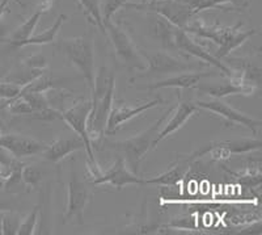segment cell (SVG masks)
<instances>
[{"instance_id": "cell-1", "label": "cell", "mask_w": 262, "mask_h": 235, "mask_svg": "<svg viewBox=\"0 0 262 235\" xmlns=\"http://www.w3.org/2000/svg\"><path fill=\"white\" fill-rule=\"evenodd\" d=\"M116 92V74L106 66H101L95 74L91 89V112L86 122L88 134L92 141L104 138Z\"/></svg>"}, {"instance_id": "cell-2", "label": "cell", "mask_w": 262, "mask_h": 235, "mask_svg": "<svg viewBox=\"0 0 262 235\" xmlns=\"http://www.w3.org/2000/svg\"><path fill=\"white\" fill-rule=\"evenodd\" d=\"M243 24L237 23L233 27H226L217 23L214 24H207L202 18H191L190 23L186 25L185 32L189 34H195L202 38H207L217 45V49L215 54H212L217 60L228 57L229 54L240 48L243 44L248 41L252 36L257 33L256 29H242Z\"/></svg>"}, {"instance_id": "cell-3", "label": "cell", "mask_w": 262, "mask_h": 235, "mask_svg": "<svg viewBox=\"0 0 262 235\" xmlns=\"http://www.w3.org/2000/svg\"><path fill=\"white\" fill-rule=\"evenodd\" d=\"M170 110H172V108L168 109L167 113H164L160 119L156 120L149 128H147L146 130L137 134L134 137H130L123 141H107L106 142L109 149L114 150V151L122 152L126 166L135 175H139L140 162L143 161L147 151L149 149H152V142H154V140L158 135L159 130H160L161 125H163V122L169 116Z\"/></svg>"}, {"instance_id": "cell-4", "label": "cell", "mask_w": 262, "mask_h": 235, "mask_svg": "<svg viewBox=\"0 0 262 235\" xmlns=\"http://www.w3.org/2000/svg\"><path fill=\"white\" fill-rule=\"evenodd\" d=\"M55 49L80 72L90 91L95 81V48L91 34L60 38L55 42Z\"/></svg>"}, {"instance_id": "cell-5", "label": "cell", "mask_w": 262, "mask_h": 235, "mask_svg": "<svg viewBox=\"0 0 262 235\" xmlns=\"http://www.w3.org/2000/svg\"><path fill=\"white\" fill-rule=\"evenodd\" d=\"M105 36L109 38L117 62L128 72L144 71L147 67L146 58L137 46L127 30L119 23L109 21L105 24Z\"/></svg>"}, {"instance_id": "cell-6", "label": "cell", "mask_w": 262, "mask_h": 235, "mask_svg": "<svg viewBox=\"0 0 262 235\" xmlns=\"http://www.w3.org/2000/svg\"><path fill=\"white\" fill-rule=\"evenodd\" d=\"M123 8H131L135 11H140V12L155 13L180 29H185L191 18L195 16L191 7L185 0H147V2H140V3L127 2Z\"/></svg>"}, {"instance_id": "cell-7", "label": "cell", "mask_w": 262, "mask_h": 235, "mask_svg": "<svg viewBox=\"0 0 262 235\" xmlns=\"http://www.w3.org/2000/svg\"><path fill=\"white\" fill-rule=\"evenodd\" d=\"M92 192L83 180H80L76 167L70 168L69 184H67V206L63 216V223H84V210L91 201Z\"/></svg>"}, {"instance_id": "cell-8", "label": "cell", "mask_w": 262, "mask_h": 235, "mask_svg": "<svg viewBox=\"0 0 262 235\" xmlns=\"http://www.w3.org/2000/svg\"><path fill=\"white\" fill-rule=\"evenodd\" d=\"M261 140L257 135L256 138H243V140L222 141V142H211L206 145L201 150H196L193 154L185 155L188 161L193 163L196 159L202 158L205 155H210L212 162H224L231 158L233 154H244V152L254 151L261 149Z\"/></svg>"}, {"instance_id": "cell-9", "label": "cell", "mask_w": 262, "mask_h": 235, "mask_svg": "<svg viewBox=\"0 0 262 235\" xmlns=\"http://www.w3.org/2000/svg\"><path fill=\"white\" fill-rule=\"evenodd\" d=\"M143 57L146 58L147 67L143 74L135 75L134 79L139 77H151L156 75H165V74H181V72L195 71L200 70L202 66H196L194 63L188 62V61L180 60L174 57L168 51H144L142 50Z\"/></svg>"}, {"instance_id": "cell-10", "label": "cell", "mask_w": 262, "mask_h": 235, "mask_svg": "<svg viewBox=\"0 0 262 235\" xmlns=\"http://www.w3.org/2000/svg\"><path fill=\"white\" fill-rule=\"evenodd\" d=\"M91 112V97L90 99H79L70 108L60 112V119L76 133L85 145V151L88 154V159L96 163L95 154H93V145L91 142V137L88 134L86 122Z\"/></svg>"}, {"instance_id": "cell-11", "label": "cell", "mask_w": 262, "mask_h": 235, "mask_svg": "<svg viewBox=\"0 0 262 235\" xmlns=\"http://www.w3.org/2000/svg\"><path fill=\"white\" fill-rule=\"evenodd\" d=\"M195 105L202 109L210 110L211 113L222 117L226 121V125H242L249 129L254 135L258 134V129L261 128V120H257L252 116H248L247 113H243L236 108L231 107L228 103H226L222 99L212 97L210 100H198Z\"/></svg>"}, {"instance_id": "cell-12", "label": "cell", "mask_w": 262, "mask_h": 235, "mask_svg": "<svg viewBox=\"0 0 262 235\" xmlns=\"http://www.w3.org/2000/svg\"><path fill=\"white\" fill-rule=\"evenodd\" d=\"M164 103L165 102H164L163 99L158 97L151 100V102L131 105L128 104V103H125L123 100H116V97H114L111 113H109V119H107L106 134H113L114 131L118 130V129L121 128V125H123L125 122L130 121L131 119H134V117L144 113L146 110L152 109V108L158 107V105L160 104H164Z\"/></svg>"}, {"instance_id": "cell-13", "label": "cell", "mask_w": 262, "mask_h": 235, "mask_svg": "<svg viewBox=\"0 0 262 235\" xmlns=\"http://www.w3.org/2000/svg\"><path fill=\"white\" fill-rule=\"evenodd\" d=\"M174 49L176 50L185 51L189 55L200 58L201 61L206 62L207 65L214 66L222 74L226 75L227 77L235 76V72H233V70L229 66H227L221 60H217L216 57H214L210 51L206 50L200 44L194 42V40L189 36V33L185 32L184 29H180V28H177L176 32H174Z\"/></svg>"}, {"instance_id": "cell-14", "label": "cell", "mask_w": 262, "mask_h": 235, "mask_svg": "<svg viewBox=\"0 0 262 235\" xmlns=\"http://www.w3.org/2000/svg\"><path fill=\"white\" fill-rule=\"evenodd\" d=\"M46 146L48 143L34 140L32 137L0 131V149H4L18 159L41 155L45 151Z\"/></svg>"}, {"instance_id": "cell-15", "label": "cell", "mask_w": 262, "mask_h": 235, "mask_svg": "<svg viewBox=\"0 0 262 235\" xmlns=\"http://www.w3.org/2000/svg\"><path fill=\"white\" fill-rule=\"evenodd\" d=\"M46 70H48V61L43 55L41 54L29 55L21 61L9 74H7L3 81L24 87L39 75L46 72Z\"/></svg>"}, {"instance_id": "cell-16", "label": "cell", "mask_w": 262, "mask_h": 235, "mask_svg": "<svg viewBox=\"0 0 262 235\" xmlns=\"http://www.w3.org/2000/svg\"><path fill=\"white\" fill-rule=\"evenodd\" d=\"M92 184H109L116 188L117 191H121L126 185L144 184V179L131 172L126 166L123 156H118L107 170L101 171L100 176L93 180Z\"/></svg>"}, {"instance_id": "cell-17", "label": "cell", "mask_w": 262, "mask_h": 235, "mask_svg": "<svg viewBox=\"0 0 262 235\" xmlns=\"http://www.w3.org/2000/svg\"><path fill=\"white\" fill-rule=\"evenodd\" d=\"M25 163L4 149H0V185L7 192H21L25 187L21 172Z\"/></svg>"}, {"instance_id": "cell-18", "label": "cell", "mask_w": 262, "mask_h": 235, "mask_svg": "<svg viewBox=\"0 0 262 235\" xmlns=\"http://www.w3.org/2000/svg\"><path fill=\"white\" fill-rule=\"evenodd\" d=\"M196 110H198V107L193 102H182L176 108L173 107L169 116L167 117L168 121L163 122V128L159 130L158 135L152 142V149H155L158 146V143L165 140L168 135L181 129L189 121V119H191L196 113Z\"/></svg>"}, {"instance_id": "cell-19", "label": "cell", "mask_w": 262, "mask_h": 235, "mask_svg": "<svg viewBox=\"0 0 262 235\" xmlns=\"http://www.w3.org/2000/svg\"><path fill=\"white\" fill-rule=\"evenodd\" d=\"M81 149H85L84 141L75 133L74 135H60L59 138L49 143L45 151L42 152L41 155L45 161L59 166V162L62 159Z\"/></svg>"}, {"instance_id": "cell-20", "label": "cell", "mask_w": 262, "mask_h": 235, "mask_svg": "<svg viewBox=\"0 0 262 235\" xmlns=\"http://www.w3.org/2000/svg\"><path fill=\"white\" fill-rule=\"evenodd\" d=\"M195 88L201 92L207 93L211 97L216 99H224L232 95H254V93L259 92L258 88L247 83L238 76L227 77L226 82L216 84V86H196Z\"/></svg>"}, {"instance_id": "cell-21", "label": "cell", "mask_w": 262, "mask_h": 235, "mask_svg": "<svg viewBox=\"0 0 262 235\" xmlns=\"http://www.w3.org/2000/svg\"><path fill=\"white\" fill-rule=\"evenodd\" d=\"M54 2L55 0H41V3L36 7L34 12L27 18V20L20 25V27L16 28L13 30V33L11 34L8 42L11 46H15V48H21L23 44L29 38L30 36H33V33L36 30L37 24L39 23V18L42 17V15H45L46 12H49L53 7Z\"/></svg>"}, {"instance_id": "cell-22", "label": "cell", "mask_w": 262, "mask_h": 235, "mask_svg": "<svg viewBox=\"0 0 262 235\" xmlns=\"http://www.w3.org/2000/svg\"><path fill=\"white\" fill-rule=\"evenodd\" d=\"M221 75L223 76L222 72L216 74V72H200V71H190V72H185V74H179L177 76L167 77V79H163V81L154 82L151 84H147L144 86V89H148V91H152V89H160V88H176V89H191L195 88L198 84L201 83L202 79L205 77H212Z\"/></svg>"}, {"instance_id": "cell-23", "label": "cell", "mask_w": 262, "mask_h": 235, "mask_svg": "<svg viewBox=\"0 0 262 235\" xmlns=\"http://www.w3.org/2000/svg\"><path fill=\"white\" fill-rule=\"evenodd\" d=\"M191 162L188 161L186 156H180L174 163L170 164L168 171H165L161 175L156 176V178L144 179V184H158L164 185V187H173V185L179 184L182 182L185 175L189 172Z\"/></svg>"}, {"instance_id": "cell-24", "label": "cell", "mask_w": 262, "mask_h": 235, "mask_svg": "<svg viewBox=\"0 0 262 235\" xmlns=\"http://www.w3.org/2000/svg\"><path fill=\"white\" fill-rule=\"evenodd\" d=\"M177 27L170 24L169 21L163 18L161 16L151 13V25L148 33L152 38L163 46L164 49L176 50L174 49V32Z\"/></svg>"}, {"instance_id": "cell-25", "label": "cell", "mask_w": 262, "mask_h": 235, "mask_svg": "<svg viewBox=\"0 0 262 235\" xmlns=\"http://www.w3.org/2000/svg\"><path fill=\"white\" fill-rule=\"evenodd\" d=\"M70 79H62V77H55L51 75L43 72L36 77L34 81L30 82L29 84L24 86L21 88L20 93H27V92H49L51 89H58L64 87L66 82H69Z\"/></svg>"}, {"instance_id": "cell-26", "label": "cell", "mask_w": 262, "mask_h": 235, "mask_svg": "<svg viewBox=\"0 0 262 235\" xmlns=\"http://www.w3.org/2000/svg\"><path fill=\"white\" fill-rule=\"evenodd\" d=\"M224 170L228 171L229 175H232L236 179V182L238 184L244 185L248 188H259L261 185V163L259 162H250L248 166H245L242 171L238 172H233V171L227 170L224 167Z\"/></svg>"}, {"instance_id": "cell-27", "label": "cell", "mask_w": 262, "mask_h": 235, "mask_svg": "<svg viewBox=\"0 0 262 235\" xmlns=\"http://www.w3.org/2000/svg\"><path fill=\"white\" fill-rule=\"evenodd\" d=\"M67 20V15H59L57 17V20L54 21L53 25L50 28H48L46 30H43L39 34H33L30 36L27 41L23 44L21 48H24V46H30V45H46V44H51V42L55 41L57 38L58 33H59L60 28H62L63 23Z\"/></svg>"}, {"instance_id": "cell-28", "label": "cell", "mask_w": 262, "mask_h": 235, "mask_svg": "<svg viewBox=\"0 0 262 235\" xmlns=\"http://www.w3.org/2000/svg\"><path fill=\"white\" fill-rule=\"evenodd\" d=\"M78 3L83 8L86 20L90 21L93 27L97 28L98 30H101L102 34H105V27L101 16L100 0H78Z\"/></svg>"}, {"instance_id": "cell-29", "label": "cell", "mask_w": 262, "mask_h": 235, "mask_svg": "<svg viewBox=\"0 0 262 235\" xmlns=\"http://www.w3.org/2000/svg\"><path fill=\"white\" fill-rule=\"evenodd\" d=\"M23 216L16 211H3L2 217V234L3 235H16L18 231V227L23 221Z\"/></svg>"}, {"instance_id": "cell-30", "label": "cell", "mask_w": 262, "mask_h": 235, "mask_svg": "<svg viewBox=\"0 0 262 235\" xmlns=\"http://www.w3.org/2000/svg\"><path fill=\"white\" fill-rule=\"evenodd\" d=\"M21 178L27 188H37L42 183L43 172L38 166L34 164H25L21 172Z\"/></svg>"}, {"instance_id": "cell-31", "label": "cell", "mask_w": 262, "mask_h": 235, "mask_svg": "<svg viewBox=\"0 0 262 235\" xmlns=\"http://www.w3.org/2000/svg\"><path fill=\"white\" fill-rule=\"evenodd\" d=\"M39 210H41V204H38V205L34 206V208H33V210L30 211L29 214H28L27 217L23 218L20 227H18L17 235L36 234L37 223H38Z\"/></svg>"}, {"instance_id": "cell-32", "label": "cell", "mask_w": 262, "mask_h": 235, "mask_svg": "<svg viewBox=\"0 0 262 235\" xmlns=\"http://www.w3.org/2000/svg\"><path fill=\"white\" fill-rule=\"evenodd\" d=\"M210 3H211V9L242 12L249 7L250 0H210Z\"/></svg>"}, {"instance_id": "cell-33", "label": "cell", "mask_w": 262, "mask_h": 235, "mask_svg": "<svg viewBox=\"0 0 262 235\" xmlns=\"http://www.w3.org/2000/svg\"><path fill=\"white\" fill-rule=\"evenodd\" d=\"M128 0H100V6H101V16L104 21V27L106 23L112 20L118 9L123 8Z\"/></svg>"}, {"instance_id": "cell-34", "label": "cell", "mask_w": 262, "mask_h": 235, "mask_svg": "<svg viewBox=\"0 0 262 235\" xmlns=\"http://www.w3.org/2000/svg\"><path fill=\"white\" fill-rule=\"evenodd\" d=\"M23 87L17 86V84L9 83V82H0V99L4 102H9L13 99L17 97L21 92Z\"/></svg>"}, {"instance_id": "cell-35", "label": "cell", "mask_w": 262, "mask_h": 235, "mask_svg": "<svg viewBox=\"0 0 262 235\" xmlns=\"http://www.w3.org/2000/svg\"><path fill=\"white\" fill-rule=\"evenodd\" d=\"M167 227H173V229H184V230H194L196 227L195 218L193 216H186V217L174 218L167 225Z\"/></svg>"}, {"instance_id": "cell-36", "label": "cell", "mask_w": 262, "mask_h": 235, "mask_svg": "<svg viewBox=\"0 0 262 235\" xmlns=\"http://www.w3.org/2000/svg\"><path fill=\"white\" fill-rule=\"evenodd\" d=\"M11 2H12V0H0V21H2V18H3L4 13L8 11V6ZM13 2H16L17 4H21L23 7H25V4L23 3L21 0H13Z\"/></svg>"}, {"instance_id": "cell-37", "label": "cell", "mask_w": 262, "mask_h": 235, "mask_svg": "<svg viewBox=\"0 0 262 235\" xmlns=\"http://www.w3.org/2000/svg\"><path fill=\"white\" fill-rule=\"evenodd\" d=\"M3 211L4 210H0V234H2V217H3Z\"/></svg>"}]
</instances>
